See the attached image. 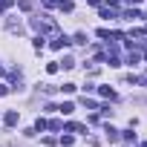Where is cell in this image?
<instances>
[{
	"mask_svg": "<svg viewBox=\"0 0 147 147\" xmlns=\"http://www.w3.org/2000/svg\"><path fill=\"white\" fill-rule=\"evenodd\" d=\"M66 43H69V38H63V35H61V38H55V40H52V49H63Z\"/></svg>",
	"mask_w": 147,
	"mask_h": 147,
	"instance_id": "6da1fadb",
	"label": "cell"
},
{
	"mask_svg": "<svg viewBox=\"0 0 147 147\" xmlns=\"http://www.w3.org/2000/svg\"><path fill=\"white\" fill-rule=\"evenodd\" d=\"M38 130H46V121H43V118H38V121H35V133H38Z\"/></svg>",
	"mask_w": 147,
	"mask_h": 147,
	"instance_id": "52a82bcc",
	"label": "cell"
},
{
	"mask_svg": "<svg viewBox=\"0 0 147 147\" xmlns=\"http://www.w3.org/2000/svg\"><path fill=\"white\" fill-rule=\"evenodd\" d=\"M107 136H110V141H118V130H113V127H107Z\"/></svg>",
	"mask_w": 147,
	"mask_h": 147,
	"instance_id": "5b68a950",
	"label": "cell"
},
{
	"mask_svg": "<svg viewBox=\"0 0 147 147\" xmlns=\"http://www.w3.org/2000/svg\"><path fill=\"white\" fill-rule=\"evenodd\" d=\"M35 49H38V52L43 49V35H38V38H35Z\"/></svg>",
	"mask_w": 147,
	"mask_h": 147,
	"instance_id": "8992f818",
	"label": "cell"
},
{
	"mask_svg": "<svg viewBox=\"0 0 147 147\" xmlns=\"http://www.w3.org/2000/svg\"><path fill=\"white\" fill-rule=\"evenodd\" d=\"M0 12H3V9H0Z\"/></svg>",
	"mask_w": 147,
	"mask_h": 147,
	"instance_id": "9c48e42d",
	"label": "cell"
},
{
	"mask_svg": "<svg viewBox=\"0 0 147 147\" xmlns=\"http://www.w3.org/2000/svg\"><path fill=\"white\" fill-rule=\"evenodd\" d=\"M127 3H130V6H133V3H141V0H127Z\"/></svg>",
	"mask_w": 147,
	"mask_h": 147,
	"instance_id": "ba28073f",
	"label": "cell"
},
{
	"mask_svg": "<svg viewBox=\"0 0 147 147\" xmlns=\"http://www.w3.org/2000/svg\"><path fill=\"white\" fill-rule=\"evenodd\" d=\"M98 92H101V98H115V90H110V87H101Z\"/></svg>",
	"mask_w": 147,
	"mask_h": 147,
	"instance_id": "3957f363",
	"label": "cell"
},
{
	"mask_svg": "<svg viewBox=\"0 0 147 147\" xmlns=\"http://www.w3.org/2000/svg\"><path fill=\"white\" fill-rule=\"evenodd\" d=\"M58 110H61V113H63V115H69V113H72V110H75V104H72V101H63V104H61V107H58Z\"/></svg>",
	"mask_w": 147,
	"mask_h": 147,
	"instance_id": "7a4b0ae2",
	"label": "cell"
},
{
	"mask_svg": "<svg viewBox=\"0 0 147 147\" xmlns=\"http://www.w3.org/2000/svg\"><path fill=\"white\" fill-rule=\"evenodd\" d=\"M6 124H9V127H15V124H18V113H15V110H12V113H6Z\"/></svg>",
	"mask_w": 147,
	"mask_h": 147,
	"instance_id": "277c9868",
	"label": "cell"
}]
</instances>
